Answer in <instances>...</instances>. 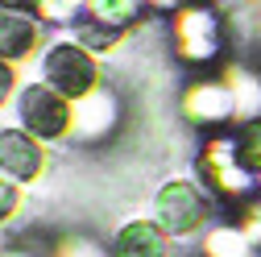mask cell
<instances>
[{
	"label": "cell",
	"instance_id": "obj_21",
	"mask_svg": "<svg viewBox=\"0 0 261 257\" xmlns=\"http://www.w3.org/2000/svg\"><path fill=\"white\" fill-rule=\"evenodd\" d=\"M5 257H29V253H5Z\"/></svg>",
	"mask_w": 261,
	"mask_h": 257
},
{
	"label": "cell",
	"instance_id": "obj_10",
	"mask_svg": "<svg viewBox=\"0 0 261 257\" xmlns=\"http://www.w3.org/2000/svg\"><path fill=\"white\" fill-rule=\"evenodd\" d=\"M170 241L158 220H128L112 237V257H170Z\"/></svg>",
	"mask_w": 261,
	"mask_h": 257
},
{
	"label": "cell",
	"instance_id": "obj_20",
	"mask_svg": "<svg viewBox=\"0 0 261 257\" xmlns=\"http://www.w3.org/2000/svg\"><path fill=\"white\" fill-rule=\"evenodd\" d=\"M5 9H25V13H34L38 9V0H0Z\"/></svg>",
	"mask_w": 261,
	"mask_h": 257
},
{
	"label": "cell",
	"instance_id": "obj_18",
	"mask_svg": "<svg viewBox=\"0 0 261 257\" xmlns=\"http://www.w3.org/2000/svg\"><path fill=\"white\" fill-rule=\"evenodd\" d=\"M241 228L249 233V241L261 249V199H253L249 208H245V216H241Z\"/></svg>",
	"mask_w": 261,
	"mask_h": 257
},
{
	"label": "cell",
	"instance_id": "obj_4",
	"mask_svg": "<svg viewBox=\"0 0 261 257\" xmlns=\"http://www.w3.org/2000/svg\"><path fill=\"white\" fill-rule=\"evenodd\" d=\"M207 216H212V199H207V191L199 183H191V178H170L153 195V220L174 241L199 233L203 224H207Z\"/></svg>",
	"mask_w": 261,
	"mask_h": 257
},
{
	"label": "cell",
	"instance_id": "obj_8",
	"mask_svg": "<svg viewBox=\"0 0 261 257\" xmlns=\"http://www.w3.org/2000/svg\"><path fill=\"white\" fill-rule=\"evenodd\" d=\"M42 46V21L25 9H5L0 5V58L5 62H25Z\"/></svg>",
	"mask_w": 261,
	"mask_h": 257
},
{
	"label": "cell",
	"instance_id": "obj_7",
	"mask_svg": "<svg viewBox=\"0 0 261 257\" xmlns=\"http://www.w3.org/2000/svg\"><path fill=\"white\" fill-rule=\"evenodd\" d=\"M199 170L216 191H224V195H249L253 183H257L237 158V137H216L199 158Z\"/></svg>",
	"mask_w": 261,
	"mask_h": 257
},
{
	"label": "cell",
	"instance_id": "obj_15",
	"mask_svg": "<svg viewBox=\"0 0 261 257\" xmlns=\"http://www.w3.org/2000/svg\"><path fill=\"white\" fill-rule=\"evenodd\" d=\"M237 158H241V166L253 178H261V120L241 124V133H237Z\"/></svg>",
	"mask_w": 261,
	"mask_h": 257
},
{
	"label": "cell",
	"instance_id": "obj_14",
	"mask_svg": "<svg viewBox=\"0 0 261 257\" xmlns=\"http://www.w3.org/2000/svg\"><path fill=\"white\" fill-rule=\"evenodd\" d=\"M38 21L46 25H62V29H71L87 17V0H38V9H34Z\"/></svg>",
	"mask_w": 261,
	"mask_h": 257
},
{
	"label": "cell",
	"instance_id": "obj_2",
	"mask_svg": "<svg viewBox=\"0 0 261 257\" xmlns=\"http://www.w3.org/2000/svg\"><path fill=\"white\" fill-rule=\"evenodd\" d=\"M38 71H42V83H50L58 95H67L71 104H79L83 95H91L100 87V58L91 50H83L79 42H71V38L50 42Z\"/></svg>",
	"mask_w": 261,
	"mask_h": 257
},
{
	"label": "cell",
	"instance_id": "obj_3",
	"mask_svg": "<svg viewBox=\"0 0 261 257\" xmlns=\"http://www.w3.org/2000/svg\"><path fill=\"white\" fill-rule=\"evenodd\" d=\"M17 124L29 128L38 141H62V137H71L75 133V104L67 100V95H58L50 83H21L17 91Z\"/></svg>",
	"mask_w": 261,
	"mask_h": 257
},
{
	"label": "cell",
	"instance_id": "obj_11",
	"mask_svg": "<svg viewBox=\"0 0 261 257\" xmlns=\"http://www.w3.org/2000/svg\"><path fill=\"white\" fill-rule=\"evenodd\" d=\"M224 83L232 87V100H237V120L249 124V120H261V71L253 67H224Z\"/></svg>",
	"mask_w": 261,
	"mask_h": 257
},
{
	"label": "cell",
	"instance_id": "obj_16",
	"mask_svg": "<svg viewBox=\"0 0 261 257\" xmlns=\"http://www.w3.org/2000/svg\"><path fill=\"white\" fill-rule=\"evenodd\" d=\"M17 212H21V183L0 174V224H9Z\"/></svg>",
	"mask_w": 261,
	"mask_h": 257
},
{
	"label": "cell",
	"instance_id": "obj_5",
	"mask_svg": "<svg viewBox=\"0 0 261 257\" xmlns=\"http://www.w3.org/2000/svg\"><path fill=\"white\" fill-rule=\"evenodd\" d=\"M42 170H46V141H38L21 124L0 128V174L29 187V183L42 178Z\"/></svg>",
	"mask_w": 261,
	"mask_h": 257
},
{
	"label": "cell",
	"instance_id": "obj_1",
	"mask_svg": "<svg viewBox=\"0 0 261 257\" xmlns=\"http://www.w3.org/2000/svg\"><path fill=\"white\" fill-rule=\"evenodd\" d=\"M224 9L220 5H195L174 13V54L191 67H212L224 54Z\"/></svg>",
	"mask_w": 261,
	"mask_h": 257
},
{
	"label": "cell",
	"instance_id": "obj_12",
	"mask_svg": "<svg viewBox=\"0 0 261 257\" xmlns=\"http://www.w3.org/2000/svg\"><path fill=\"white\" fill-rule=\"evenodd\" d=\"M145 13V0H87V21L108 25V29H124L137 25Z\"/></svg>",
	"mask_w": 261,
	"mask_h": 257
},
{
	"label": "cell",
	"instance_id": "obj_19",
	"mask_svg": "<svg viewBox=\"0 0 261 257\" xmlns=\"http://www.w3.org/2000/svg\"><path fill=\"white\" fill-rule=\"evenodd\" d=\"M54 257H100V249H95L91 241H62Z\"/></svg>",
	"mask_w": 261,
	"mask_h": 257
},
{
	"label": "cell",
	"instance_id": "obj_13",
	"mask_svg": "<svg viewBox=\"0 0 261 257\" xmlns=\"http://www.w3.org/2000/svg\"><path fill=\"white\" fill-rule=\"evenodd\" d=\"M203 253L207 257H257V245L249 241V233L241 224H220V228L207 233Z\"/></svg>",
	"mask_w": 261,
	"mask_h": 257
},
{
	"label": "cell",
	"instance_id": "obj_17",
	"mask_svg": "<svg viewBox=\"0 0 261 257\" xmlns=\"http://www.w3.org/2000/svg\"><path fill=\"white\" fill-rule=\"evenodd\" d=\"M17 91H21V83H17V67L0 58V108H5L9 100H17Z\"/></svg>",
	"mask_w": 261,
	"mask_h": 257
},
{
	"label": "cell",
	"instance_id": "obj_9",
	"mask_svg": "<svg viewBox=\"0 0 261 257\" xmlns=\"http://www.w3.org/2000/svg\"><path fill=\"white\" fill-rule=\"evenodd\" d=\"M116 120H120L116 95L104 91V87H95L91 95H83V100L75 104V133H71V137H79V141H100V137H108L112 128H116Z\"/></svg>",
	"mask_w": 261,
	"mask_h": 257
},
{
	"label": "cell",
	"instance_id": "obj_6",
	"mask_svg": "<svg viewBox=\"0 0 261 257\" xmlns=\"http://www.w3.org/2000/svg\"><path fill=\"white\" fill-rule=\"evenodd\" d=\"M182 116L191 124H228L237 120V100H232V87L220 79H195L187 91H182Z\"/></svg>",
	"mask_w": 261,
	"mask_h": 257
}]
</instances>
